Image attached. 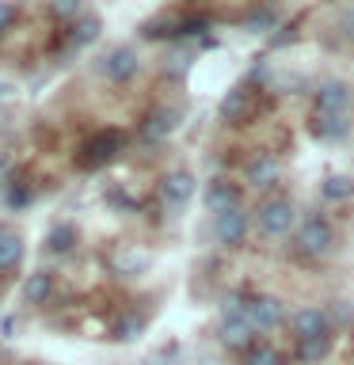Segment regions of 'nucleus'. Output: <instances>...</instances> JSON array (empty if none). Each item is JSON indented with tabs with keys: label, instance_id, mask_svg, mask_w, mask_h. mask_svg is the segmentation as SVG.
Listing matches in <instances>:
<instances>
[{
	"label": "nucleus",
	"instance_id": "nucleus-9",
	"mask_svg": "<svg viewBox=\"0 0 354 365\" xmlns=\"http://www.w3.org/2000/svg\"><path fill=\"white\" fill-rule=\"evenodd\" d=\"M350 110V88L343 80H324L316 88V114H347Z\"/></svg>",
	"mask_w": 354,
	"mask_h": 365
},
{
	"label": "nucleus",
	"instance_id": "nucleus-6",
	"mask_svg": "<svg viewBox=\"0 0 354 365\" xmlns=\"http://www.w3.org/2000/svg\"><path fill=\"white\" fill-rule=\"evenodd\" d=\"M293 339H324L331 335V319H328V308H297L293 312Z\"/></svg>",
	"mask_w": 354,
	"mask_h": 365
},
{
	"label": "nucleus",
	"instance_id": "nucleus-14",
	"mask_svg": "<svg viewBox=\"0 0 354 365\" xmlns=\"http://www.w3.org/2000/svg\"><path fill=\"white\" fill-rule=\"evenodd\" d=\"M179 125V110H171V107H160V110H153L145 118V125H141V133H145V141H160V137H168L171 130Z\"/></svg>",
	"mask_w": 354,
	"mask_h": 365
},
{
	"label": "nucleus",
	"instance_id": "nucleus-32",
	"mask_svg": "<svg viewBox=\"0 0 354 365\" xmlns=\"http://www.w3.org/2000/svg\"><path fill=\"white\" fill-rule=\"evenodd\" d=\"M11 96V84H8V80H0V99H8Z\"/></svg>",
	"mask_w": 354,
	"mask_h": 365
},
{
	"label": "nucleus",
	"instance_id": "nucleus-17",
	"mask_svg": "<svg viewBox=\"0 0 354 365\" xmlns=\"http://www.w3.org/2000/svg\"><path fill=\"white\" fill-rule=\"evenodd\" d=\"M99 31H103V23L96 16H91V19H76V27L69 31V50H88V46L99 38Z\"/></svg>",
	"mask_w": 354,
	"mask_h": 365
},
{
	"label": "nucleus",
	"instance_id": "nucleus-23",
	"mask_svg": "<svg viewBox=\"0 0 354 365\" xmlns=\"http://www.w3.org/2000/svg\"><path fill=\"white\" fill-rule=\"evenodd\" d=\"M244 365H282V354L267 342H259V346L244 350Z\"/></svg>",
	"mask_w": 354,
	"mask_h": 365
},
{
	"label": "nucleus",
	"instance_id": "nucleus-13",
	"mask_svg": "<svg viewBox=\"0 0 354 365\" xmlns=\"http://www.w3.org/2000/svg\"><path fill=\"white\" fill-rule=\"evenodd\" d=\"M251 107H256V99H251V91L248 88H233L228 96L221 99V118L225 122H244Z\"/></svg>",
	"mask_w": 354,
	"mask_h": 365
},
{
	"label": "nucleus",
	"instance_id": "nucleus-34",
	"mask_svg": "<svg viewBox=\"0 0 354 365\" xmlns=\"http://www.w3.org/2000/svg\"><path fill=\"white\" fill-rule=\"evenodd\" d=\"M0 122H4V118H0Z\"/></svg>",
	"mask_w": 354,
	"mask_h": 365
},
{
	"label": "nucleus",
	"instance_id": "nucleus-22",
	"mask_svg": "<svg viewBox=\"0 0 354 365\" xmlns=\"http://www.w3.org/2000/svg\"><path fill=\"white\" fill-rule=\"evenodd\" d=\"M320 190H324L328 202H343V198H350V194H354V179H347V175H331Z\"/></svg>",
	"mask_w": 354,
	"mask_h": 365
},
{
	"label": "nucleus",
	"instance_id": "nucleus-31",
	"mask_svg": "<svg viewBox=\"0 0 354 365\" xmlns=\"http://www.w3.org/2000/svg\"><path fill=\"white\" fill-rule=\"evenodd\" d=\"M339 27H343V34H347V38L354 42V11H350V16H343V23H339Z\"/></svg>",
	"mask_w": 354,
	"mask_h": 365
},
{
	"label": "nucleus",
	"instance_id": "nucleus-30",
	"mask_svg": "<svg viewBox=\"0 0 354 365\" xmlns=\"http://www.w3.org/2000/svg\"><path fill=\"white\" fill-rule=\"evenodd\" d=\"M206 31V19H187V23H179V34H202Z\"/></svg>",
	"mask_w": 354,
	"mask_h": 365
},
{
	"label": "nucleus",
	"instance_id": "nucleus-15",
	"mask_svg": "<svg viewBox=\"0 0 354 365\" xmlns=\"http://www.w3.org/2000/svg\"><path fill=\"white\" fill-rule=\"evenodd\" d=\"M50 293H54V274L50 270H31L27 278H23V301L27 304L50 301Z\"/></svg>",
	"mask_w": 354,
	"mask_h": 365
},
{
	"label": "nucleus",
	"instance_id": "nucleus-20",
	"mask_svg": "<svg viewBox=\"0 0 354 365\" xmlns=\"http://www.w3.org/2000/svg\"><path fill=\"white\" fill-rule=\"evenodd\" d=\"M313 130H316V137H324V141H339V137L347 133V118H343V114H316Z\"/></svg>",
	"mask_w": 354,
	"mask_h": 365
},
{
	"label": "nucleus",
	"instance_id": "nucleus-18",
	"mask_svg": "<svg viewBox=\"0 0 354 365\" xmlns=\"http://www.w3.org/2000/svg\"><path fill=\"white\" fill-rule=\"evenodd\" d=\"M23 262V236L16 232H0V270H16Z\"/></svg>",
	"mask_w": 354,
	"mask_h": 365
},
{
	"label": "nucleus",
	"instance_id": "nucleus-4",
	"mask_svg": "<svg viewBox=\"0 0 354 365\" xmlns=\"http://www.w3.org/2000/svg\"><path fill=\"white\" fill-rule=\"evenodd\" d=\"M251 232V217L244 210H233V213H221L213 217V240L221 247H240Z\"/></svg>",
	"mask_w": 354,
	"mask_h": 365
},
{
	"label": "nucleus",
	"instance_id": "nucleus-27",
	"mask_svg": "<svg viewBox=\"0 0 354 365\" xmlns=\"http://www.w3.org/2000/svg\"><path fill=\"white\" fill-rule=\"evenodd\" d=\"M274 23H278V16H274V8H263L259 16H251V19H248V31H256V34H263V31H270Z\"/></svg>",
	"mask_w": 354,
	"mask_h": 365
},
{
	"label": "nucleus",
	"instance_id": "nucleus-5",
	"mask_svg": "<svg viewBox=\"0 0 354 365\" xmlns=\"http://www.w3.org/2000/svg\"><path fill=\"white\" fill-rule=\"evenodd\" d=\"M244 182L251 190H270V187H278L282 182V164L274 156L267 153H259V156H251L248 164H244Z\"/></svg>",
	"mask_w": 354,
	"mask_h": 365
},
{
	"label": "nucleus",
	"instance_id": "nucleus-12",
	"mask_svg": "<svg viewBox=\"0 0 354 365\" xmlns=\"http://www.w3.org/2000/svg\"><path fill=\"white\" fill-rule=\"evenodd\" d=\"M118 148H122V137H118V133H99V137H91L88 148H84V164H88V168L107 164V160L118 153Z\"/></svg>",
	"mask_w": 354,
	"mask_h": 365
},
{
	"label": "nucleus",
	"instance_id": "nucleus-7",
	"mask_svg": "<svg viewBox=\"0 0 354 365\" xmlns=\"http://www.w3.org/2000/svg\"><path fill=\"white\" fill-rule=\"evenodd\" d=\"M99 73L107 80H114V84H126V80L137 76V53L130 50V46H118V50H111L99 61Z\"/></svg>",
	"mask_w": 354,
	"mask_h": 365
},
{
	"label": "nucleus",
	"instance_id": "nucleus-25",
	"mask_svg": "<svg viewBox=\"0 0 354 365\" xmlns=\"http://www.w3.org/2000/svg\"><path fill=\"white\" fill-rule=\"evenodd\" d=\"M141 327H145L141 316H126V319H118V327H114V339H118V342H133L137 335H141Z\"/></svg>",
	"mask_w": 354,
	"mask_h": 365
},
{
	"label": "nucleus",
	"instance_id": "nucleus-29",
	"mask_svg": "<svg viewBox=\"0 0 354 365\" xmlns=\"http://www.w3.org/2000/svg\"><path fill=\"white\" fill-rule=\"evenodd\" d=\"M11 19H16V4H11V0H0V31H4Z\"/></svg>",
	"mask_w": 354,
	"mask_h": 365
},
{
	"label": "nucleus",
	"instance_id": "nucleus-1",
	"mask_svg": "<svg viewBox=\"0 0 354 365\" xmlns=\"http://www.w3.org/2000/svg\"><path fill=\"white\" fill-rule=\"evenodd\" d=\"M331 244H335V228H331L324 217H308V221L297 225L293 232V251L301 259H324Z\"/></svg>",
	"mask_w": 354,
	"mask_h": 365
},
{
	"label": "nucleus",
	"instance_id": "nucleus-10",
	"mask_svg": "<svg viewBox=\"0 0 354 365\" xmlns=\"http://www.w3.org/2000/svg\"><path fill=\"white\" fill-rule=\"evenodd\" d=\"M206 210H210L213 217L240 210V187L228 182V179H213L210 187H206Z\"/></svg>",
	"mask_w": 354,
	"mask_h": 365
},
{
	"label": "nucleus",
	"instance_id": "nucleus-33",
	"mask_svg": "<svg viewBox=\"0 0 354 365\" xmlns=\"http://www.w3.org/2000/svg\"><path fill=\"white\" fill-rule=\"evenodd\" d=\"M259 4H263V8H274V4H282V0H259Z\"/></svg>",
	"mask_w": 354,
	"mask_h": 365
},
{
	"label": "nucleus",
	"instance_id": "nucleus-16",
	"mask_svg": "<svg viewBox=\"0 0 354 365\" xmlns=\"http://www.w3.org/2000/svg\"><path fill=\"white\" fill-rule=\"evenodd\" d=\"M328 350H331V335H324V339H301V342H297L293 358L301 361V365H320V361L328 358Z\"/></svg>",
	"mask_w": 354,
	"mask_h": 365
},
{
	"label": "nucleus",
	"instance_id": "nucleus-21",
	"mask_svg": "<svg viewBox=\"0 0 354 365\" xmlns=\"http://www.w3.org/2000/svg\"><path fill=\"white\" fill-rule=\"evenodd\" d=\"M111 267L118 270V274H126V278H133V274H141L145 267H148V255H141V251H118V255L111 259Z\"/></svg>",
	"mask_w": 354,
	"mask_h": 365
},
{
	"label": "nucleus",
	"instance_id": "nucleus-19",
	"mask_svg": "<svg viewBox=\"0 0 354 365\" xmlns=\"http://www.w3.org/2000/svg\"><path fill=\"white\" fill-rule=\"evenodd\" d=\"M46 247H50L54 255H69V251L76 247V228L73 225H54L50 236H46Z\"/></svg>",
	"mask_w": 354,
	"mask_h": 365
},
{
	"label": "nucleus",
	"instance_id": "nucleus-11",
	"mask_svg": "<svg viewBox=\"0 0 354 365\" xmlns=\"http://www.w3.org/2000/svg\"><path fill=\"white\" fill-rule=\"evenodd\" d=\"M217 339H221V346H228V350H251V346H256V331H251V324L244 316L221 319Z\"/></svg>",
	"mask_w": 354,
	"mask_h": 365
},
{
	"label": "nucleus",
	"instance_id": "nucleus-28",
	"mask_svg": "<svg viewBox=\"0 0 354 365\" xmlns=\"http://www.w3.org/2000/svg\"><path fill=\"white\" fill-rule=\"evenodd\" d=\"M328 319H331V324H347V319H354V308L347 301H335L328 308Z\"/></svg>",
	"mask_w": 354,
	"mask_h": 365
},
{
	"label": "nucleus",
	"instance_id": "nucleus-8",
	"mask_svg": "<svg viewBox=\"0 0 354 365\" xmlns=\"http://www.w3.org/2000/svg\"><path fill=\"white\" fill-rule=\"evenodd\" d=\"M160 198H164L171 210H183L191 198H194V175L191 171H168L164 175V182H160Z\"/></svg>",
	"mask_w": 354,
	"mask_h": 365
},
{
	"label": "nucleus",
	"instance_id": "nucleus-26",
	"mask_svg": "<svg viewBox=\"0 0 354 365\" xmlns=\"http://www.w3.org/2000/svg\"><path fill=\"white\" fill-rule=\"evenodd\" d=\"M50 11H54V16L57 19H76L80 16V11H84V0H50Z\"/></svg>",
	"mask_w": 354,
	"mask_h": 365
},
{
	"label": "nucleus",
	"instance_id": "nucleus-2",
	"mask_svg": "<svg viewBox=\"0 0 354 365\" xmlns=\"http://www.w3.org/2000/svg\"><path fill=\"white\" fill-rule=\"evenodd\" d=\"M297 221V210L290 198H263L256 210V225L263 236H285Z\"/></svg>",
	"mask_w": 354,
	"mask_h": 365
},
{
	"label": "nucleus",
	"instance_id": "nucleus-24",
	"mask_svg": "<svg viewBox=\"0 0 354 365\" xmlns=\"http://www.w3.org/2000/svg\"><path fill=\"white\" fill-rule=\"evenodd\" d=\"M31 187H19V182H8L4 187V205L8 210H23V205H31Z\"/></svg>",
	"mask_w": 354,
	"mask_h": 365
},
{
	"label": "nucleus",
	"instance_id": "nucleus-3",
	"mask_svg": "<svg viewBox=\"0 0 354 365\" xmlns=\"http://www.w3.org/2000/svg\"><path fill=\"white\" fill-rule=\"evenodd\" d=\"M244 319L251 324L256 335H267V331H278L285 324V308H282L278 297H248Z\"/></svg>",
	"mask_w": 354,
	"mask_h": 365
}]
</instances>
